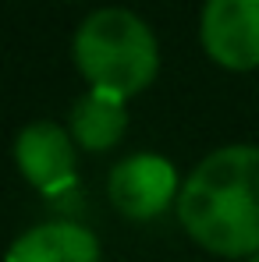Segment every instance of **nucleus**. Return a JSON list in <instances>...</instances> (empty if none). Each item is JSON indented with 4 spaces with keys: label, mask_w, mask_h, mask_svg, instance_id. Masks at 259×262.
Masks as SVG:
<instances>
[{
    "label": "nucleus",
    "mask_w": 259,
    "mask_h": 262,
    "mask_svg": "<svg viewBox=\"0 0 259 262\" xmlns=\"http://www.w3.org/2000/svg\"><path fill=\"white\" fill-rule=\"evenodd\" d=\"M177 220L195 245L224 259L259 252V145H224L181 184Z\"/></svg>",
    "instance_id": "f257e3e1"
},
{
    "label": "nucleus",
    "mask_w": 259,
    "mask_h": 262,
    "mask_svg": "<svg viewBox=\"0 0 259 262\" xmlns=\"http://www.w3.org/2000/svg\"><path fill=\"white\" fill-rule=\"evenodd\" d=\"M75 64L92 89L131 99L160 71V50L149 25L128 7H99L75 32Z\"/></svg>",
    "instance_id": "f03ea898"
},
{
    "label": "nucleus",
    "mask_w": 259,
    "mask_h": 262,
    "mask_svg": "<svg viewBox=\"0 0 259 262\" xmlns=\"http://www.w3.org/2000/svg\"><path fill=\"white\" fill-rule=\"evenodd\" d=\"M199 36L210 60L220 68H259V0H206Z\"/></svg>",
    "instance_id": "7ed1b4c3"
},
{
    "label": "nucleus",
    "mask_w": 259,
    "mask_h": 262,
    "mask_svg": "<svg viewBox=\"0 0 259 262\" xmlns=\"http://www.w3.org/2000/svg\"><path fill=\"white\" fill-rule=\"evenodd\" d=\"M107 188H110V202L117 206V213H125L128 220L160 216L181 195L174 163L164 156H153V152H138V156L121 160Z\"/></svg>",
    "instance_id": "20e7f679"
},
{
    "label": "nucleus",
    "mask_w": 259,
    "mask_h": 262,
    "mask_svg": "<svg viewBox=\"0 0 259 262\" xmlns=\"http://www.w3.org/2000/svg\"><path fill=\"white\" fill-rule=\"evenodd\" d=\"M75 138L53 121H36L18 131L14 138V163L22 177L46 195H57L75 184Z\"/></svg>",
    "instance_id": "39448f33"
},
{
    "label": "nucleus",
    "mask_w": 259,
    "mask_h": 262,
    "mask_svg": "<svg viewBox=\"0 0 259 262\" xmlns=\"http://www.w3.org/2000/svg\"><path fill=\"white\" fill-rule=\"evenodd\" d=\"M7 262H99V241L78 223H39L7 248Z\"/></svg>",
    "instance_id": "423d86ee"
},
{
    "label": "nucleus",
    "mask_w": 259,
    "mask_h": 262,
    "mask_svg": "<svg viewBox=\"0 0 259 262\" xmlns=\"http://www.w3.org/2000/svg\"><path fill=\"white\" fill-rule=\"evenodd\" d=\"M125 128H128V106L121 96L92 89L71 110V138L86 152H103V149L117 145Z\"/></svg>",
    "instance_id": "0eeeda50"
},
{
    "label": "nucleus",
    "mask_w": 259,
    "mask_h": 262,
    "mask_svg": "<svg viewBox=\"0 0 259 262\" xmlns=\"http://www.w3.org/2000/svg\"><path fill=\"white\" fill-rule=\"evenodd\" d=\"M245 262H259V252H256V255H252V259H245Z\"/></svg>",
    "instance_id": "6e6552de"
}]
</instances>
